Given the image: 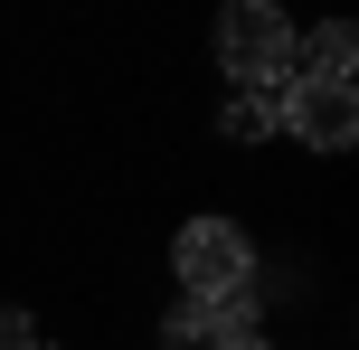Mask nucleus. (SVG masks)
Listing matches in <instances>:
<instances>
[{
    "instance_id": "obj_3",
    "label": "nucleus",
    "mask_w": 359,
    "mask_h": 350,
    "mask_svg": "<svg viewBox=\"0 0 359 350\" xmlns=\"http://www.w3.org/2000/svg\"><path fill=\"white\" fill-rule=\"evenodd\" d=\"M274 133L303 152H350L359 142V86H322V76H284L274 86Z\"/></svg>"
},
{
    "instance_id": "obj_9",
    "label": "nucleus",
    "mask_w": 359,
    "mask_h": 350,
    "mask_svg": "<svg viewBox=\"0 0 359 350\" xmlns=\"http://www.w3.org/2000/svg\"><path fill=\"white\" fill-rule=\"evenodd\" d=\"M38 350H48V341H38Z\"/></svg>"
},
{
    "instance_id": "obj_1",
    "label": "nucleus",
    "mask_w": 359,
    "mask_h": 350,
    "mask_svg": "<svg viewBox=\"0 0 359 350\" xmlns=\"http://www.w3.org/2000/svg\"><path fill=\"white\" fill-rule=\"evenodd\" d=\"M170 284H180L189 303L255 294V237H246V218H227V208L180 218V237H170Z\"/></svg>"
},
{
    "instance_id": "obj_5",
    "label": "nucleus",
    "mask_w": 359,
    "mask_h": 350,
    "mask_svg": "<svg viewBox=\"0 0 359 350\" xmlns=\"http://www.w3.org/2000/svg\"><path fill=\"white\" fill-rule=\"evenodd\" d=\"M350 67H359V29H350V19H331V29L293 38V76H322V86H350Z\"/></svg>"
},
{
    "instance_id": "obj_6",
    "label": "nucleus",
    "mask_w": 359,
    "mask_h": 350,
    "mask_svg": "<svg viewBox=\"0 0 359 350\" xmlns=\"http://www.w3.org/2000/svg\"><path fill=\"white\" fill-rule=\"evenodd\" d=\"M217 133H227L236 152H265V142H284V133H274V95H217Z\"/></svg>"
},
{
    "instance_id": "obj_2",
    "label": "nucleus",
    "mask_w": 359,
    "mask_h": 350,
    "mask_svg": "<svg viewBox=\"0 0 359 350\" xmlns=\"http://www.w3.org/2000/svg\"><path fill=\"white\" fill-rule=\"evenodd\" d=\"M208 57H217V76L236 95H274L293 76V19L274 0H227L217 29H208Z\"/></svg>"
},
{
    "instance_id": "obj_7",
    "label": "nucleus",
    "mask_w": 359,
    "mask_h": 350,
    "mask_svg": "<svg viewBox=\"0 0 359 350\" xmlns=\"http://www.w3.org/2000/svg\"><path fill=\"white\" fill-rule=\"evenodd\" d=\"M0 350H38V322H29V303H0Z\"/></svg>"
},
{
    "instance_id": "obj_8",
    "label": "nucleus",
    "mask_w": 359,
    "mask_h": 350,
    "mask_svg": "<svg viewBox=\"0 0 359 350\" xmlns=\"http://www.w3.org/2000/svg\"><path fill=\"white\" fill-rule=\"evenodd\" d=\"M236 350H274V341H265V332H255V341H236Z\"/></svg>"
},
{
    "instance_id": "obj_4",
    "label": "nucleus",
    "mask_w": 359,
    "mask_h": 350,
    "mask_svg": "<svg viewBox=\"0 0 359 350\" xmlns=\"http://www.w3.org/2000/svg\"><path fill=\"white\" fill-rule=\"evenodd\" d=\"M255 341V294H227V303H170L151 350H236Z\"/></svg>"
}]
</instances>
